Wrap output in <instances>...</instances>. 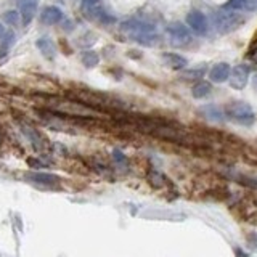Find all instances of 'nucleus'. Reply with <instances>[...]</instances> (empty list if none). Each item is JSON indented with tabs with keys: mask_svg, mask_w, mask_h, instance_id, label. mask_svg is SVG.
<instances>
[{
	"mask_svg": "<svg viewBox=\"0 0 257 257\" xmlns=\"http://www.w3.org/2000/svg\"><path fill=\"white\" fill-rule=\"evenodd\" d=\"M122 31L127 34H131L132 39L143 45H153L158 40V32L156 26L150 21H142V20H128L122 23Z\"/></svg>",
	"mask_w": 257,
	"mask_h": 257,
	"instance_id": "f257e3e1",
	"label": "nucleus"
},
{
	"mask_svg": "<svg viewBox=\"0 0 257 257\" xmlns=\"http://www.w3.org/2000/svg\"><path fill=\"white\" fill-rule=\"evenodd\" d=\"M244 16L239 15L236 10H230V8H225L214 15V26L215 29L222 32V34H228V32L236 31L244 24Z\"/></svg>",
	"mask_w": 257,
	"mask_h": 257,
	"instance_id": "f03ea898",
	"label": "nucleus"
},
{
	"mask_svg": "<svg viewBox=\"0 0 257 257\" xmlns=\"http://www.w3.org/2000/svg\"><path fill=\"white\" fill-rule=\"evenodd\" d=\"M225 114H227L230 119L236 120V122L241 124V125H251V124H254V120H255L252 108L244 101H231V103H228L227 108H225Z\"/></svg>",
	"mask_w": 257,
	"mask_h": 257,
	"instance_id": "7ed1b4c3",
	"label": "nucleus"
},
{
	"mask_svg": "<svg viewBox=\"0 0 257 257\" xmlns=\"http://www.w3.org/2000/svg\"><path fill=\"white\" fill-rule=\"evenodd\" d=\"M249 66L247 64H236L235 68L230 69V87H233L235 90H243L247 84L249 79Z\"/></svg>",
	"mask_w": 257,
	"mask_h": 257,
	"instance_id": "20e7f679",
	"label": "nucleus"
},
{
	"mask_svg": "<svg viewBox=\"0 0 257 257\" xmlns=\"http://www.w3.org/2000/svg\"><path fill=\"white\" fill-rule=\"evenodd\" d=\"M167 34L171 36L172 42L177 45H183L190 42V31L182 23H171L167 26Z\"/></svg>",
	"mask_w": 257,
	"mask_h": 257,
	"instance_id": "39448f33",
	"label": "nucleus"
},
{
	"mask_svg": "<svg viewBox=\"0 0 257 257\" xmlns=\"http://www.w3.org/2000/svg\"><path fill=\"white\" fill-rule=\"evenodd\" d=\"M187 24L196 32V34H206V31H207V20H206L204 13H201L199 10L188 12Z\"/></svg>",
	"mask_w": 257,
	"mask_h": 257,
	"instance_id": "423d86ee",
	"label": "nucleus"
},
{
	"mask_svg": "<svg viewBox=\"0 0 257 257\" xmlns=\"http://www.w3.org/2000/svg\"><path fill=\"white\" fill-rule=\"evenodd\" d=\"M230 69L231 68L227 63H217L211 68V71H209V77H211L212 82H217V84L225 82L230 76Z\"/></svg>",
	"mask_w": 257,
	"mask_h": 257,
	"instance_id": "0eeeda50",
	"label": "nucleus"
},
{
	"mask_svg": "<svg viewBox=\"0 0 257 257\" xmlns=\"http://www.w3.org/2000/svg\"><path fill=\"white\" fill-rule=\"evenodd\" d=\"M63 18V13L58 7H47L42 10V15H40V20L45 24H56L60 23Z\"/></svg>",
	"mask_w": 257,
	"mask_h": 257,
	"instance_id": "6e6552de",
	"label": "nucleus"
},
{
	"mask_svg": "<svg viewBox=\"0 0 257 257\" xmlns=\"http://www.w3.org/2000/svg\"><path fill=\"white\" fill-rule=\"evenodd\" d=\"M225 8L230 10H244V12H257V0H228Z\"/></svg>",
	"mask_w": 257,
	"mask_h": 257,
	"instance_id": "1a4fd4ad",
	"label": "nucleus"
},
{
	"mask_svg": "<svg viewBox=\"0 0 257 257\" xmlns=\"http://www.w3.org/2000/svg\"><path fill=\"white\" fill-rule=\"evenodd\" d=\"M31 179H32V182H36V183L45 185L47 188L56 187V185H58V182H60L56 175H53V174H44V172H34V174H31Z\"/></svg>",
	"mask_w": 257,
	"mask_h": 257,
	"instance_id": "9d476101",
	"label": "nucleus"
},
{
	"mask_svg": "<svg viewBox=\"0 0 257 257\" xmlns=\"http://www.w3.org/2000/svg\"><path fill=\"white\" fill-rule=\"evenodd\" d=\"M36 15V4L34 0H23L20 8V16L24 24H29Z\"/></svg>",
	"mask_w": 257,
	"mask_h": 257,
	"instance_id": "9b49d317",
	"label": "nucleus"
},
{
	"mask_svg": "<svg viewBox=\"0 0 257 257\" xmlns=\"http://www.w3.org/2000/svg\"><path fill=\"white\" fill-rule=\"evenodd\" d=\"M164 61L171 66L172 69L179 71V69H183L185 66H187V60L183 58L182 55H177V53H164L163 55Z\"/></svg>",
	"mask_w": 257,
	"mask_h": 257,
	"instance_id": "f8f14e48",
	"label": "nucleus"
},
{
	"mask_svg": "<svg viewBox=\"0 0 257 257\" xmlns=\"http://www.w3.org/2000/svg\"><path fill=\"white\" fill-rule=\"evenodd\" d=\"M37 47H39V50L42 52V55L45 56V58H48V60L55 58L56 50H55V45H53V42H52L50 39H47V37L39 39L37 40Z\"/></svg>",
	"mask_w": 257,
	"mask_h": 257,
	"instance_id": "ddd939ff",
	"label": "nucleus"
},
{
	"mask_svg": "<svg viewBox=\"0 0 257 257\" xmlns=\"http://www.w3.org/2000/svg\"><path fill=\"white\" fill-rule=\"evenodd\" d=\"M212 90V85L209 82H204V80H201V82H198L195 87H193V96L195 98H204V96H207L209 93H211Z\"/></svg>",
	"mask_w": 257,
	"mask_h": 257,
	"instance_id": "4468645a",
	"label": "nucleus"
},
{
	"mask_svg": "<svg viewBox=\"0 0 257 257\" xmlns=\"http://www.w3.org/2000/svg\"><path fill=\"white\" fill-rule=\"evenodd\" d=\"M82 61H84V64L87 68H93V66H96L98 64V55H96L95 52H87V53H84L82 55Z\"/></svg>",
	"mask_w": 257,
	"mask_h": 257,
	"instance_id": "2eb2a0df",
	"label": "nucleus"
},
{
	"mask_svg": "<svg viewBox=\"0 0 257 257\" xmlns=\"http://www.w3.org/2000/svg\"><path fill=\"white\" fill-rule=\"evenodd\" d=\"M4 20L7 24H10V26H18L20 21H21V16L18 12H7L4 15Z\"/></svg>",
	"mask_w": 257,
	"mask_h": 257,
	"instance_id": "dca6fc26",
	"label": "nucleus"
},
{
	"mask_svg": "<svg viewBox=\"0 0 257 257\" xmlns=\"http://www.w3.org/2000/svg\"><path fill=\"white\" fill-rule=\"evenodd\" d=\"M204 114H206L207 117L214 119V120H222V119H223L222 112H220L219 109H215L214 106H207V108H204Z\"/></svg>",
	"mask_w": 257,
	"mask_h": 257,
	"instance_id": "f3484780",
	"label": "nucleus"
},
{
	"mask_svg": "<svg viewBox=\"0 0 257 257\" xmlns=\"http://www.w3.org/2000/svg\"><path fill=\"white\" fill-rule=\"evenodd\" d=\"M150 180H151L153 185H155V187H161V185L164 183V177L161 175V174H158V172H151Z\"/></svg>",
	"mask_w": 257,
	"mask_h": 257,
	"instance_id": "a211bd4d",
	"label": "nucleus"
},
{
	"mask_svg": "<svg viewBox=\"0 0 257 257\" xmlns=\"http://www.w3.org/2000/svg\"><path fill=\"white\" fill-rule=\"evenodd\" d=\"M98 2L100 0H82V5H84V8H93V7H96Z\"/></svg>",
	"mask_w": 257,
	"mask_h": 257,
	"instance_id": "6ab92c4d",
	"label": "nucleus"
},
{
	"mask_svg": "<svg viewBox=\"0 0 257 257\" xmlns=\"http://www.w3.org/2000/svg\"><path fill=\"white\" fill-rule=\"evenodd\" d=\"M114 158L119 161V163H124V161H125V158H124V155H120V153L119 151H114Z\"/></svg>",
	"mask_w": 257,
	"mask_h": 257,
	"instance_id": "aec40b11",
	"label": "nucleus"
},
{
	"mask_svg": "<svg viewBox=\"0 0 257 257\" xmlns=\"http://www.w3.org/2000/svg\"><path fill=\"white\" fill-rule=\"evenodd\" d=\"M4 34H5V29H4V24L0 23V39L4 37Z\"/></svg>",
	"mask_w": 257,
	"mask_h": 257,
	"instance_id": "412c9836",
	"label": "nucleus"
},
{
	"mask_svg": "<svg viewBox=\"0 0 257 257\" xmlns=\"http://www.w3.org/2000/svg\"><path fill=\"white\" fill-rule=\"evenodd\" d=\"M254 85H255V90H257V76H255V79H254Z\"/></svg>",
	"mask_w": 257,
	"mask_h": 257,
	"instance_id": "4be33fe9",
	"label": "nucleus"
}]
</instances>
